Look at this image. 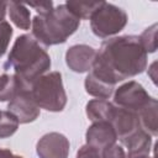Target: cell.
<instances>
[{
	"mask_svg": "<svg viewBox=\"0 0 158 158\" xmlns=\"http://www.w3.org/2000/svg\"><path fill=\"white\" fill-rule=\"evenodd\" d=\"M147 68V52L138 36H120L104 41L95 54L90 73L115 88L118 81L141 74Z\"/></svg>",
	"mask_w": 158,
	"mask_h": 158,
	"instance_id": "cell-1",
	"label": "cell"
},
{
	"mask_svg": "<svg viewBox=\"0 0 158 158\" xmlns=\"http://www.w3.org/2000/svg\"><path fill=\"white\" fill-rule=\"evenodd\" d=\"M51 68V57L32 35L19 36L4 64L5 70H14L25 85L31 86Z\"/></svg>",
	"mask_w": 158,
	"mask_h": 158,
	"instance_id": "cell-2",
	"label": "cell"
},
{
	"mask_svg": "<svg viewBox=\"0 0 158 158\" xmlns=\"http://www.w3.org/2000/svg\"><path fill=\"white\" fill-rule=\"evenodd\" d=\"M79 25L80 19L69 11L65 4L53 7L47 15H36L31 22L32 36L46 47L64 43Z\"/></svg>",
	"mask_w": 158,
	"mask_h": 158,
	"instance_id": "cell-3",
	"label": "cell"
},
{
	"mask_svg": "<svg viewBox=\"0 0 158 158\" xmlns=\"http://www.w3.org/2000/svg\"><path fill=\"white\" fill-rule=\"evenodd\" d=\"M32 96L40 109L58 112L67 105V94L59 72L46 73L31 85Z\"/></svg>",
	"mask_w": 158,
	"mask_h": 158,
	"instance_id": "cell-4",
	"label": "cell"
},
{
	"mask_svg": "<svg viewBox=\"0 0 158 158\" xmlns=\"http://www.w3.org/2000/svg\"><path fill=\"white\" fill-rule=\"evenodd\" d=\"M89 20L93 33L100 38H106L122 31L128 17L127 14L116 5L101 1Z\"/></svg>",
	"mask_w": 158,
	"mask_h": 158,
	"instance_id": "cell-5",
	"label": "cell"
},
{
	"mask_svg": "<svg viewBox=\"0 0 158 158\" xmlns=\"http://www.w3.org/2000/svg\"><path fill=\"white\" fill-rule=\"evenodd\" d=\"M152 99L153 98L149 96L146 89L135 80L122 84L115 90L114 94L115 105L132 110L136 114H138L142 109H144L152 101Z\"/></svg>",
	"mask_w": 158,
	"mask_h": 158,
	"instance_id": "cell-6",
	"label": "cell"
},
{
	"mask_svg": "<svg viewBox=\"0 0 158 158\" xmlns=\"http://www.w3.org/2000/svg\"><path fill=\"white\" fill-rule=\"evenodd\" d=\"M7 111L15 115L20 123L32 122L40 116L41 109L32 96L31 86H27L21 81V86L19 88L17 93L9 101Z\"/></svg>",
	"mask_w": 158,
	"mask_h": 158,
	"instance_id": "cell-7",
	"label": "cell"
},
{
	"mask_svg": "<svg viewBox=\"0 0 158 158\" xmlns=\"http://www.w3.org/2000/svg\"><path fill=\"white\" fill-rule=\"evenodd\" d=\"M110 123L112 125L116 136L122 144L132 136H135L139 130H143L141 127L138 115L132 110L120 106H115V110L110 118Z\"/></svg>",
	"mask_w": 158,
	"mask_h": 158,
	"instance_id": "cell-8",
	"label": "cell"
},
{
	"mask_svg": "<svg viewBox=\"0 0 158 158\" xmlns=\"http://www.w3.org/2000/svg\"><path fill=\"white\" fill-rule=\"evenodd\" d=\"M69 147V141L64 135L51 132L40 138L36 151L40 158H68Z\"/></svg>",
	"mask_w": 158,
	"mask_h": 158,
	"instance_id": "cell-9",
	"label": "cell"
},
{
	"mask_svg": "<svg viewBox=\"0 0 158 158\" xmlns=\"http://www.w3.org/2000/svg\"><path fill=\"white\" fill-rule=\"evenodd\" d=\"M86 144L93 146L100 151L115 144L117 136L112 127V125L107 121H98L93 122V125L88 128L85 133Z\"/></svg>",
	"mask_w": 158,
	"mask_h": 158,
	"instance_id": "cell-10",
	"label": "cell"
},
{
	"mask_svg": "<svg viewBox=\"0 0 158 158\" xmlns=\"http://www.w3.org/2000/svg\"><path fill=\"white\" fill-rule=\"evenodd\" d=\"M96 51L86 44H75L72 46L65 54L67 65L77 73H84L90 70Z\"/></svg>",
	"mask_w": 158,
	"mask_h": 158,
	"instance_id": "cell-11",
	"label": "cell"
},
{
	"mask_svg": "<svg viewBox=\"0 0 158 158\" xmlns=\"http://www.w3.org/2000/svg\"><path fill=\"white\" fill-rule=\"evenodd\" d=\"M123 146L128 151L126 158H147L151 152L152 136L144 130H139L135 136L127 139Z\"/></svg>",
	"mask_w": 158,
	"mask_h": 158,
	"instance_id": "cell-12",
	"label": "cell"
},
{
	"mask_svg": "<svg viewBox=\"0 0 158 158\" xmlns=\"http://www.w3.org/2000/svg\"><path fill=\"white\" fill-rule=\"evenodd\" d=\"M114 110H115V105L107 101L106 99H94L86 104V116L93 122H98V121L110 122Z\"/></svg>",
	"mask_w": 158,
	"mask_h": 158,
	"instance_id": "cell-13",
	"label": "cell"
},
{
	"mask_svg": "<svg viewBox=\"0 0 158 158\" xmlns=\"http://www.w3.org/2000/svg\"><path fill=\"white\" fill-rule=\"evenodd\" d=\"M158 101L153 98L152 101L144 107L142 109L137 115L139 118V123L141 127L149 133L152 137L157 136V131H158Z\"/></svg>",
	"mask_w": 158,
	"mask_h": 158,
	"instance_id": "cell-14",
	"label": "cell"
},
{
	"mask_svg": "<svg viewBox=\"0 0 158 158\" xmlns=\"http://www.w3.org/2000/svg\"><path fill=\"white\" fill-rule=\"evenodd\" d=\"M7 11L10 20L21 30H28L31 26V20H30V10L25 4L20 2H14L10 1L7 2Z\"/></svg>",
	"mask_w": 158,
	"mask_h": 158,
	"instance_id": "cell-15",
	"label": "cell"
},
{
	"mask_svg": "<svg viewBox=\"0 0 158 158\" xmlns=\"http://www.w3.org/2000/svg\"><path fill=\"white\" fill-rule=\"evenodd\" d=\"M84 86H85V91L89 95L96 96L98 99H109L112 95L114 89H115V88L100 81L99 79H96L90 72L85 78Z\"/></svg>",
	"mask_w": 158,
	"mask_h": 158,
	"instance_id": "cell-16",
	"label": "cell"
},
{
	"mask_svg": "<svg viewBox=\"0 0 158 158\" xmlns=\"http://www.w3.org/2000/svg\"><path fill=\"white\" fill-rule=\"evenodd\" d=\"M21 86V80L14 74L0 75V101H10L19 88Z\"/></svg>",
	"mask_w": 158,
	"mask_h": 158,
	"instance_id": "cell-17",
	"label": "cell"
},
{
	"mask_svg": "<svg viewBox=\"0 0 158 158\" xmlns=\"http://www.w3.org/2000/svg\"><path fill=\"white\" fill-rule=\"evenodd\" d=\"M101 1H67L65 6L78 19L89 20L93 12L100 6Z\"/></svg>",
	"mask_w": 158,
	"mask_h": 158,
	"instance_id": "cell-18",
	"label": "cell"
},
{
	"mask_svg": "<svg viewBox=\"0 0 158 158\" xmlns=\"http://www.w3.org/2000/svg\"><path fill=\"white\" fill-rule=\"evenodd\" d=\"M19 120L10 111L0 110V138H7L12 136L19 128Z\"/></svg>",
	"mask_w": 158,
	"mask_h": 158,
	"instance_id": "cell-19",
	"label": "cell"
},
{
	"mask_svg": "<svg viewBox=\"0 0 158 158\" xmlns=\"http://www.w3.org/2000/svg\"><path fill=\"white\" fill-rule=\"evenodd\" d=\"M141 41L142 47L147 53H152L157 49V23L152 25L151 27L146 28L143 33L138 37Z\"/></svg>",
	"mask_w": 158,
	"mask_h": 158,
	"instance_id": "cell-20",
	"label": "cell"
},
{
	"mask_svg": "<svg viewBox=\"0 0 158 158\" xmlns=\"http://www.w3.org/2000/svg\"><path fill=\"white\" fill-rule=\"evenodd\" d=\"M12 27L7 21L0 22V58L5 54L12 37Z\"/></svg>",
	"mask_w": 158,
	"mask_h": 158,
	"instance_id": "cell-21",
	"label": "cell"
},
{
	"mask_svg": "<svg viewBox=\"0 0 158 158\" xmlns=\"http://www.w3.org/2000/svg\"><path fill=\"white\" fill-rule=\"evenodd\" d=\"M75 158H102V151L89 146V144H84L78 152H77V157Z\"/></svg>",
	"mask_w": 158,
	"mask_h": 158,
	"instance_id": "cell-22",
	"label": "cell"
},
{
	"mask_svg": "<svg viewBox=\"0 0 158 158\" xmlns=\"http://www.w3.org/2000/svg\"><path fill=\"white\" fill-rule=\"evenodd\" d=\"M102 158H126V154L123 148L115 143L102 151Z\"/></svg>",
	"mask_w": 158,
	"mask_h": 158,
	"instance_id": "cell-23",
	"label": "cell"
},
{
	"mask_svg": "<svg viewBox=\"0 0 158 158\" xmlns=\"http://www.w3.org/2000/svg\"><path fill=\"white\" fill-rule=\"evenodd\" d=\"M26 6H30V7H33L36 11H37V15L40 16H43V15H47L54 6H53V2L52 1H48V2H40V4H27Z\"/></svg>",
	"mask_w": 158,
	"mask_h": 158,
	"instance_id": "cell-24",
	"label": "cell"
},
{
	"mask_svg": "<svg viewBox=\"0 0 158 158\" xmlns=\"http://www.w3.org/2000/svg\"><path fill=\"white\" fill-rule=\"evenodd\" d=\"M6 10H7V2H5V1H0V22L4 21Z\"/></svg>",
	"mask_w": 158,
	"mask_h": 158,
	"instance_id": "cell-25",
	"label": "cell"
},
{
	"mask_svg": "<svg viewBox=\"0 0 158 158\" xmlns=\"http://www.w3.org/2000/svg\"><path fill=\"white\" fill-rule=\"evenodd\" d=\"M0 158H14V154L7 148H0Z\"/></svg>",
	"mask_w": 158,
	"mask_h": 158,
	"instance_id": "cell-26",
	"label": "cell"
},
{
	"mask_svg": "<svg viewBox=\"0 0 158 158\" xmlns=\"http://www.w3.org/2000/svg\"><path fill=\"white\" fill-rule=\"evenodd\" d=\"M156 65H157V62H154V63L151 65V68L148 69V72H152V73H154V72H156V68H154ZM151 78H152V80H153V83L156 84V77H154L153 74H151Z\"/></svg>",
	"mask_w": 158,
	"mask_h": 158,
	"instance_id": "cell-27",
	"label": "cell"
},
{
	"mask_svg": "<svg viewBox=\"0 0 158 158\" xmlns=\"http://www.w3.org/2000/svg\"><path fill=\"white\" fill-rule=\"evenodd\" d=\"M14 158H23V157H21V156H14Z\"/></svg>",
	"mask_w": 158,
	"mask_h": 158,
	"instance_id": "cell-28",
	"label": "cell"
},
{
	"mask_svg": "<svg viewBox=\"0 0 158 158\" xmlns=\"http://www.w3.org/2000/svg\"><path fill=\"white\" fill-rule=\"evenodd\" d=\"M147 158H153V157H147Z\"/></svg>",
	"mask_w": 158,
	"mask_h": 158,
	"instance_id": "cell-29",
	"label": "cell"
}]
</instances>
